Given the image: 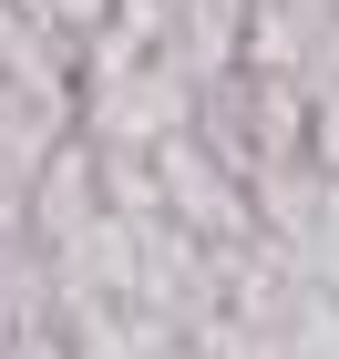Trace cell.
Here are the masks:
<instances>
[{
    "label": "cell",
    "mask_w": 339,
    "mask_h": 359,
    "mask_svg": "<svg viewBox=\"0 0 339 359\" xmlns=\"http://www.w3.org/2000/svg\"><path fill=\"white\" fill-rule=\"evenodd\" d=\"M185 123H196V83H185V62L165 41L144 62H124V72H103V83H83V144H103V154H154Z\"/></svg>",
    "instance_id": "1"
},
{
    "label": "cell",
    "mask_w": 339,
    "mask_h": 359,
    "mask_svg": "<svg viewBox=\"0 0 339 359\" xmlns=\"http://www.w3.org/2000/svg\"><path fill=\"white\" fill-rule=\"evenodd\" d=\"M154 185H165L175 226H185V236H206V247H247V236H257V195H247V175L216 165V154L196 144V123L154 144Z\"/></svg>",
    "instance_id": "2"
},
{
    "label": "cell",
    "mask_w": 339,
    "mask_h": 359,
    "mask_svg": "<svg viewBox=\"0 0 339 359\" xmlns=\"http://www.w3.org/2000/svg\"><path fill=\"white\" fill-rule=\"evenodd\" d=\"M247 11L257 0H175V21H165V52L185 62V83H216V72H247Z\"/></svg>",
    "instance_id": "3"
},
{
    "label": "cell",
    "mask_w": 339,
    "mask_h": 359,
    "mask_svg": "<svg viewBox=\"0 0 339 359\" xmlns=\"http://www.w3.org/2000/svg\"><path fill=\"white\" fill-rule=\"evenodd\" d=\"M288 359H339V287L298 277V298H288V329H278Z\"/></svg>",
    "instance_id": "4"
}]
</instances>
